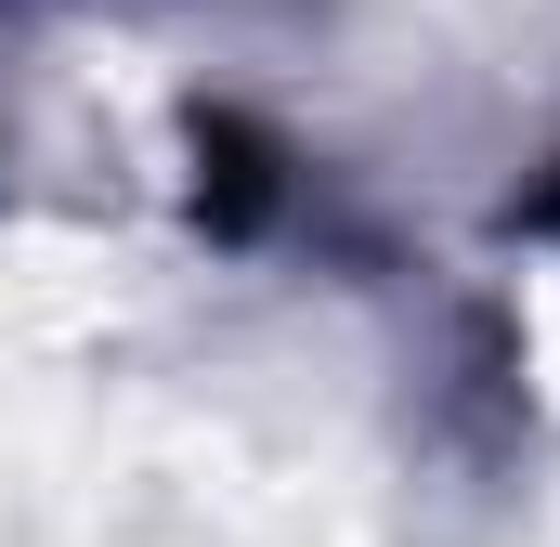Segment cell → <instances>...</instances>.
<instances>
[{
  "instance_id": "obj_1",
  "label": "cell",
  "mask_w": 560,
  "mask_h": 547,
  "mask_svg": "<svg viewBox=\"0 0 560 547\" xmlns=\"http://www.w3.org/2000/svg\"><path fill=\"white\" fill-rule=\"evenodd\" d=\"M495 235H509V248H548V261H560V143L535 156V170H522V183H509V209H495Z\"/></svg>"
}]
</instances>
